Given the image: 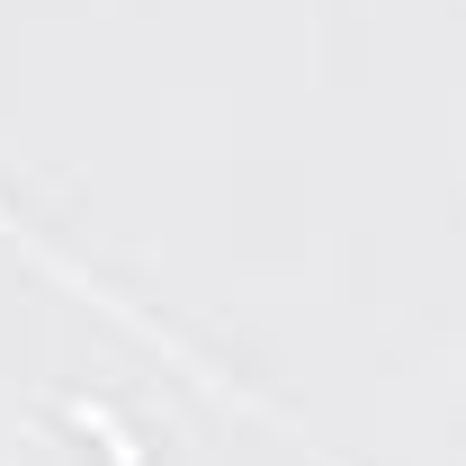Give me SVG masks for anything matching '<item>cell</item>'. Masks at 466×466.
Returning <instances> with one entry per match:
<instances>
[{"instance_id":"1","label":"cell","mask_w":466,"mask_h":466,"mask_svg":"<svg viewBox=\"0 0 466 466\" xmlns=\"http://www.w3.org/2000/svg\"><path fill=\"white\" fill-rule=\"evenodd\" d=\"M63 412H72V421H81V431L108 449V466H144V458H135V431H126L108 404H90V395H63Z\"/></svg>"}]
</instances>
